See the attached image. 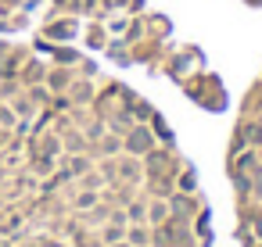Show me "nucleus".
<instances>
[{"mask_svg":"<svg viewBox=\"0 0 262 247\" xmlns=\"http://www.w3.org/2000/svg\"><path fill=\"white\" fill-rule=\"evenodd\" d=\"M151 133L144 129V126H137V129H129V136H126V151H133V154H147L151 151Z\"/></svg>","mask_w":262,"mask_h":247,"instance_id":"1","label":"nucleus"},{"mask_svg":"<svg viewBox=\"0 0 262 247\" xmlns=\"http://www.w3.org/2000/svg\"><path fill=\"white\" fill-rule=\"evenodd\" d=\"M65 83H69L65 72H51V86H54V90H65Z\"/></svg>","mask_w":262,"mask_h":247,"instance_id":"2","label":"nucleus"},{"mask_svg":"<svg viewBox=\"0 0 262 247\" xmlns=\"http://www.w3.org/2000/svg\"><path fill=\"white\" fill-rule=\"evenodd\" d=\"M119 236H122V229H115V226H108V233H104V240L112 243V240H119Z\"/></svg>","mask_w":262,"mask_h":247,"instance_id":"3","label":"nucleus"},{"mask_svg":"<svg viewBox=\"0 0 262 247\" xmlns=\"http://www.w3.org/2000/svg\"><path fill=\"white\" fill-rule=\"evenodd\" d=\"M11 122H15L11 111H8V108H0V126H11Z\"/></svg>","mask_w":262,"mask_h":247,"instance_id":"4","label":"nucleus"},{"mask_svg":"<svg viewBox=\"0 0 262 247\" xmlns=\"http://www.w3.org/2000/svg\"><path fill=\"white\" fill-rule=\"evenodd\" d=\"M151 218H165V204H155L151 208Z\"/></svg>","mask_w":262,"mask_h":247,"instance_id":"5","label":"nucleus"},{"mask_svg":"<svg viewBox=\"0 0 262 247\" xmlns=\"http://www.w3.org/2000/svg\"><path fill=\"white\" fill-rule=\"evenodd\" d=\"M258 233H262V226H258Z\"/></svg>","mask_w":262,"mask_h":247,"instance_id":"6","label":"nucleus"}]
</instances>
